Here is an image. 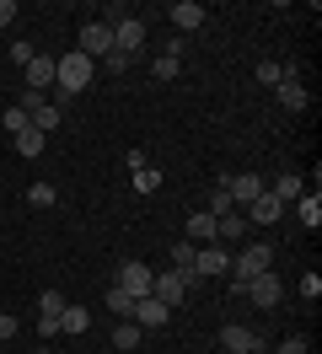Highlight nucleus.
Returning <instances> with one entry per match:
<instances>
[{
	"instance_id": "39448f33",
	"label": "nucleus",
	"mask_w": 322,
	"mask_h": 354,
	"mask_svg": "<svg viewBox=\"0 0 322 354\" xmlns=\"http://www.w3.org/2000/svg\"><path fill=\"white\" fill-rule=\"evenodd\" d=\"M220 349L226 354H263V338L253 328H242V322H226L220 328Z\"/></svg>"
},
{
	"instance_id": "393cba45",
	"label": "nucleus",
	"mask_w": 322,
	"mask_h": 354,
	"mask_svg": "<svg viewBox=\"0 0 322 354\" xmlns=\"http://www.w3.org/2000/svg\"><path fill=\"white\" fill-rule=\"evenodd\" d=\"M54 199H60L54 183H33V188H27V204H33V209H54Z\"/></svg>"
},
{
	"instance_id": "a878e982",
	"label": "nucleus",
	"mask_w": 322,
	"mask_h": 354,
	"mask_svg": "<svg viewBox=\"0 0 322 354\" xmlns=\"http://www.w3.org/2000/svg\"><path fill=\"white\" fill-rule=\"evenodd\" d=\"M33 129H38V134H54V129H60V102H43V108L33 113Z\"/></svg>"
},
{
	"instance_id": "2eb2a0df",
	"label": "nucleus",
	"mask_w": 322,
	"mask_h": 354,
	"mask_svg": "<svg viewBox=\"0 0 322 354\" xmlns=\"http://www.w3.org/2000/svg\"><path fill=\"white\" fill-rule=\"evenodd\" d=\"M167 17L177 32H193V27H204V6L199 0H177V6H167Z\"/></svg>"
},
{
	"instance_id": "412c9836",
	"label": "nucleus",
	"mask_w": 322,
	"mask_h": 354,
	"mask_svg": "<svg viewBox=\"0 0 322 354\" xmlns=\"http://www.w3.org/2000/svg\"><path fill=\"white\" fill-rule=\"evenodd\" d=\"M274 97H279V108H290V113H301V108H306V102H312V97H306V86H301V81H285V86H279Z\"/></svg>"
},
{
	"instance_id": "20e7f679",
	"label": "nucleus",
	"mask_w": 322,
	"mask_h": 354,
	"mask_svg": "<svg viewBox=\"0 0 322 354\" xmlns=\"http://www.w3.org/2000/svg\"><path fill=\"white\" fill-rule=\"evenodd\" d=\"M247 301L263 311H274L279 301H285V285H279V274L269 268V274H258V279H247Z\"/></svg>"
},
{
	"instance_id": "4c0bfd02",
	"label": "nucleus",
	"mask_w": 322,
	"mask_h": 354,
	"mask_svg": "<svg viewBox=\"0 0 322 354\" xmlns=\"http://www.w3.org/2000/svg\"><path fill=\"white\" fill-rule=\"evenodd\" d=\"M0 65H6V48H0Z\"/></svg>"
},
{
	"instance_id": "5701e85b",
	"label": "nucleus",
	"mask_w": 322,
	"mask_h": 354,
	"mask_svg": "<svg viewBox=\"0 0 322 354\" xmlns=\"http://www.w3.org/2000/svg\"><path fill=\"white\" fill-rule=\"evenodd\" d=\"M86 328H91V311L86 306H64L60 311V333H86Z\"/></svg>"
},
{
	"instance_id": "c85d7f7f",
	"label": "nucleus",
	"mask_w": 322,
	"mask_h": 354,
	"mask_svg": "<svg viewBox=\"0 0 322 354\" xmlns=\"http://www.w3.org/2000/svg\"><path fill=\"white\" fill-rule=\"evenodd\" d=\"M193 252H199L193 242H177V247H172V263H177V274H193Z\"/></svg>"
},
{
	"instance_id": "e433bc0d",
	"label": "nucleus",
	"mask_w": 322,
	"mask_h": 354,
	"mask_svg": "<svg viewBox=\"0 0 322 354\" xmlns=\"http://www.w3.org/2000/svg\"><path fill=\"white\" fill-rule=\"evenodd\" d=\"M11 17H17V0H0V27H11Z\"/></svg>"
},
{
	"instance_id": "bb28decb",
	"label": "nucleus",
	"mask_w": 322,
	"mask_h": 354,
	"mask_svg": "<svg viewBox=\"0 0 322 354\" xmlns=\"http://www.w3.org/2000/svg\"><path fill=\"white\" fill-rule=\"evenodd\" d=\"M11 140H17V151H21V156H43V140H48V134H38L33 124H27V129L11 134Z\"/></svg>"
},
{
	"instance_id": "f257e3e1",
	"label": "nucleus",
	"mask_w": 322,
	"mask_h": 354,
	"mask_svg": "<svg viewBox=\"0 0 322 354\" xmlns=\"http://www.w3.org/2000/svg\"><path fill=\"white\" fill-rule=\"evenodd\" d=\"M269 268H274V247H269V242H247L231 258V290H236V295H247V279L269 274Z\"/></svg>"
},
{
	"instance_id": "7ed1b4c3",
	"label": "nucleus",
	"mask_w": 322,
	"mask_h": 354,
	"mask_svg": "<svg viewBox=\"0 0 322 354\" xmlns=\"http://www.w3.org/2000/svg\"><path fill=\"white\" fill-rule=\"evenodd\" d=\"M193 285H199V274H177V268H172V274H156L150 295H156V301H161L167 311H177V306H183V295H188Z\"/></svg>"
},
{
	"instance_id": "58836bf2",
	"label": "nucleus",
	"mask_w": 322,
	"mask_h": 354,
	"mask_svg": "<svg viewBox=\"0 0 322 354\" xmlns=\"http://www.w3.org/2000/svg\"><path fill=\"white\" fill-rule=\"evenodd\" d=\"M38 354H48V349H38Z\"/></svg>"
},
{
	"instance_id": "f03ea898",
	"label": "nucleus",
	"mask_w": 322,
	"mask_h": 354,
	"mask_svg": "<svg viewBox=\"0 0 322 354\" xmlns=\"http://www.w3.org/2000/svg\"><path fill=\"white\" fill-rule=\"evenodd\" d=\"M91 75H97V59H86L81 48H75V54H60L54 86H60V97H75V91H86V86H91Z\"/></svg>"
},
{
	"instance_id": "b1692460",
	"label": "nucleus",
	"mask_w": 322,
	"mask_h": 354,
	"mask_svg": "<svg viewBox=\"0 0 322 354\" xmlns=\"http://www.w3.org/2000/svg\"><path fill=\"white\" fill-rule=\"evenodd\" d=\"M140 333H145V328H134V322H118V328H113V349L134 354V349H140Z\"/></svg>"
},
{
	"instance_id": "c756f323",
	"label": "nucleus",
	"mask_w": 322,
	"mask_h": 354,
	"mask_svg": "<svg viewBox=\"0 0 322 354\" xmlns=\"http://www.w3.org/2000/svg\"><path fill=\"white\" fill-rule=\"evenodd\" d=\"M231 209H236V204L226 199V188H215V194H210V204H204V215H215V221H220V215H231Z\"/></svg>"
},
{
	"instance_id": "6ab92c4d",
	"label": "nucleus",
	"mask_w": 322,
	"mask_h": 354,
	"mask_svg": "<svg viewBox=\"0 0 322 354\" xmlns=\"http://www.w3.org/2000/svg\"><path fill=\"white\" fill-rule=\"evenodd\" d=\"M242 236H247V215H220V221H215V242H242Z\"/></svg>"
},
{
	"instance_id": "0eeeda50",
	"label": "nucleus",
	"mask_w": 322,
	"mask_h": 354,
	"mask_svg": "<svg viewBox=\"0 0 322 354\" xmlns=\"http://www.w3.org/2000/svg\"><path fill=\"white\" fill-rule=\"evenodd\" d=\"M113 285H118V290H129V295L140 301V295H150V285H156V274H150L145 263H134V258H129V263H118V279H113Z\"/></svg>"
},
{
	"instance_id": "9b49d317",
	"label": "nucleus",
	"mask_w": 322,
	"mask_h": 354,
	"mask_svg": "<svg viewBox=\"0 0 322 354\" xmlns=\"http://www.w3.org/2000/svg\"><path fill=\"white\" fill-rule=\"evenodd\" d=\"M81 54H86V59L102 54V59H107V54H113V27H107V22H86L81 27Z\"/></svg>"
},
{
	"instance_id": "dca6fc26",
	"label": "nucleus",
	"mask_w": 322,
	"mask_h": 354,
	"mask_svg": "<svg viewBox=\"0 0 322 354\" xmlns=\"http://www.w3.org/2000/svg\"><path fill=\"white\" fill-rule=\"evenodd\" d=\"M183 242H193V247H210L215 242V215H188V225H183Z\"/></svg>"
},
{
	"instance_id": "f704fd0d",
	"label": "nucleus",
	"mask_w": 322,
	"mask_h": 354,
	"mask_svg": "<svg viewBox=\"0 0 322 354\" xmlns=\"http://www.w3.org/2000/svg\"><path fill=\"white\" fill-rule=\"evenodd\" d=\"M274 354H306V338H301V333H290V338H285Z\"/></svg>"
},
{
	"instance_id": "423d86ee",
	"label": "nucleus",
	"mask_w": 322,
	"mask_h": 354,
	"mask_svg": "<svg viewBox=\"0 0 322 354\" xmlns=\"http://www.w3.org/2000/svg\"><path fill=\"white\" fill-rule=\"evenodd\" d=\"M226 268H231L226 242H210V247H199V252H193V274H199V279H215V274H226Z\"/></svg>"
},
{
	"instance_id": "ddd939ff",
	"label": "nucleus",
	"mask_w": 322,
	"mask_h": 354,
	"mask_svg": "<svg viewBox=\"0 0 322 354\" xmlns=\"http://www.w3.org/2000/svg\"><path fill=\"white\" fill-rule=\"evenodd\" d=\"M54 70H60V54H38L33 65L21 70V75H27V91H48L54 86Z\"/></svg>"
},
{
	"instance_id": "4be33fe9",
	"label": "nucleus",
	"mask_w": 322,
	"mask_h": 354,
	"mask_svg": "<svg viewBox=\"0 0 322 354\" xmlns=\"http://www.w3.org/2000/svg\"><path fill=\"white\" fill-rule=\"evenodd\" d=\"M296 215H301V225H312V231H317V225H322V199H317V194H301V199H296Z\"/></svg>"
},
{
	"instance_id": "7c9ffc66",
	"label": "nucleus",
	"mask_w": 322,
	"mask_h": 354,
	"mask_svg": "<svg viewBox=\"0 0 322 354\" xmlns=\"http://www.w3.org/2000/svg\"><path fill=\"white\" fill-rule=\"evenodd\" d=\"M134 188H140V194H156V188H161V172H156V167H140V172H134Z\"/></svg>"
},
{
	"instance_id": "1a4fd4ad",
	"label": "nucleus",
	"mask_w": 322,
	"mask_h": 354,
	"mask_svg": "<svg viewBox=\"0 0 322 354\" xmlns=\"http://www.w3.org/2000/svg\"><path fill=\"white\" fill-rule=\"evenodd\" d=\"M64 306H70V301H64L60 290H43V295H38V333H43V338L60 333V311Z\"/></svg>"
},
{
	"instance_id": "4468645a",
	"label": "nucleus",
	"mask_w": 322,
	"mask_h": 354,
	"mask_svg": "<svg viewBox=\"0 0 322 354\" xmlns=\"http://www.w3.org/2000/svg\"><path fill=\"white\" fill-rule=\"evenodd\" d=\"M279 215H285V204H279L274 194H269V188H263V194H258V199L247 204V225H274Z\"/></svg>"
},
{
	"instance_id": "f3484780",
	"label": "nucleus",
	"mask_w": 322,
	"mask_h": 354,
	"mask_svg": "<svg viewBox=\"0 0 322 354\" xmlns=\"http://www.w3.org/2000/svg\"><path fill=\"white\" fill-rule=\"evenodd\" d=\"M177 70H183V44H167L161 54H156V65H150V75H156V81H172Z\"/></svg>"
},
{
	"instance_id": "6e6552de",
	"label": "nucleus",
	"mask_w": 322,
	"mask_h": 354,
	"mask_svg": "<svg viewBox=\"0 0 322 354\" xmlns=\"http://www.w3.org/2000/svg\"><path fill=\"white\" fill-rule=\"evenodd\" d=\"M220 188H226V199H231V204H242V209H247V204L263 194V177H258V172H236V177H226Z\"/></svg>"
},
{
	"instance_id": "a211bd4d",
	"label": "nucleus",
	"mask_w": 322,
	"mask_h": 354,
	"mask_svg": "<svg viewBox=\"0 0 322 354\" xmlns=\"http://www.w3.org/2000/svg\"><path fill=\"white\" fill-rule=\"evenodd\" d=\"M258 81H263L269 91H279L285 81H301V75H296V65H279V59H263V65H258Z\"/></svg>"
},
{
	"instance_id": "473e14b6",
	"label": "nucleus",
	"mask_w": 322,
	"mask_h": 354,
	"mask_svg": "<svg viewBox=\"0 0 322 354\" xmlns=\"http://www.w3.org/2000/svg\"><path fill=\"white\" fill-rule=\"evenodd\" d=\"M33 59H38V48H33V44H11V65H21V70H27Z\"/></svg>"
},
{
	"instance_id": "2f4dec72",
	"label": "nucleus",
	"mask_w": 322,
	"mask_h": 354,
	"mask_svg": "<svg viewBox=\"0 0 322 354\" xmlns=\"http://www.w3.org/2000/svg\"><path fill=\"white\" fill-rule=\"evenodd\" d=\"M107 311H124V317H129V311H134V295L113 285V290H107Z\"/></svg>"
},
{
	"instance_id": "9d476101",
	"label": "nucleus",
	"mask_w": 322,
	"mask_h": 354,
	"mask_svg": "<svg viewBox=\"0 0 322 354\" xmlns=\"http://www.w3.org/2000/svg\"><path fill=\"white\" fill-rule=\"evenodd\" d=\"M113 27V48H118V54H134V48L145 44V22H140V17H118V22H107Z\"/></svg>"
},
{
	"instance_id": "c9c22d12",
	"label": "nucleus",
	"mask_w": 322,
	"mask_h": 354,
	"mask_svg": "<svg viewBox=\"0 0 322 354\" xmlns=\"http://www.w3.org/2000/svg\"><path fill=\"white\" fill-rule=\"evenodd\" d=\"M0 338H17V317L11 311H0Z\"/></svg>"
},
{
	"instance_id": "aec40b11",
	"label": "nucleus",
	"mask_w": 322,
	"mask_h": 354,
	"mask_svg": "<svg viewBox=\"0 0 322 354\" xmlns=\"http://www.w3.org/2000/svg\"><path fill=\"white\" fill-rule=\"evenodd\" d=\"M301 188H306V183H301V172H279L269 194H274L279 204H296V199H301Z\"/></svg>"
},
{
	"instance_id": "f8f14e48",
	"label": "nucleus",
	"mask_w": 322,
	"mask_h": 354,
	"mask_svg": "<svg viewBox=\"0 0 322 354\" xmlns=\"http://www.w3.org/2000/svg\"><path fill=\"white\" fill-rule=\"evenodd\" d=\"M167 317H172V311L161 306L156 295H140V301H134V311H129V322H134V328H167Z\"/></svg>"
},
{
	"instance_id": "cd10ccee",
	"label": "nucleus",
	"mask_w": 322,
	"mask_h": 354,
	"mask_svg": "<svg viewBox=\"0 0 322 354\" xmlns=\"http://www.w3.org/2000/svg\"><path fill=\"white\" fill-rule=\"evenodd\" d=\"M27 124H33V113L11 102V108H6V134H21V129H27Z\"/></svg>"
},
{
	"instance_id": "72a5a7b5",
	"label": "nucleus",
	"mask_w": 322,
	"mask_h": 354,
	"mask_svg": "<svg viewBox=\"0 0 322 354\" xmlns=\"http://www.w3.org/2000/svg\"><path fill=\"white\" fill-rule=\"evenodd\" d=\"M301 295H306V301H317V295H322V274H306V279H301Z\"/></svg>"
}]
</instances>
